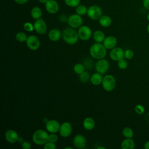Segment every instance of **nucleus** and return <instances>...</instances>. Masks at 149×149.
I'll list each match as a JSON object with an SVG mask.
<instances>
[{
	"label": "nucleus",
	"mask_w": 149,
	"mask_h": 149,
	"mask_svg": "<svg viewBox=\"0 0 149 149\" xmlns=\"http://www.w3.org/2000/svg\"><path fill=\"white\" fill-rule=\"evenodd\" d=\"M125 51L120 47H115L112 48L109 52L110 58L114 61H118L125 58Z\"/></svg>",
	"instance_id": "9b49d317"
},
{
	"label": "nucleus",
	"mask_w": 149,
	"mask_h": 149,
	"mask_svg": "<svg viewBox=\"0 0 149 149\" xmlns=\"http://www.w3.org/2000/svg\"><path fill=\"white\" fill-rule=\"evenodd\" d=\"M18 4H20V5H23L26 3V2H28L29 0H14Z\"/></svg>",
	"instance_id": "58836bf2"
},
{
	"label": "nucleus",
	"mask_w": 149,
	"mask_h": 149,
	"mask_svg": "<svg viewBox=\"0 0 149 149\" xmlns=\"http://www.w3.org/2000/svg\"><path fill=\"white\" fill-rule=\"evenodd\" d=\"M105 38V34L101 30H96L93 33V39L96 42L102 43Z\"/></svg>",
	"instance_id": "5701e85b"
},
{
	"label": "nucleus",
	"mask_w": 149,
	"mask_h": 149,
	"mask_svg": "<svg viewBox=\"0 0 149 149\" xmlns=\"http://www.w3.org/2000/svg\"><path fill=\"white\" fill-rule=\"evenodd\" d=\"M68 23L70 27L73 29L79 28L83 23V19L78 14H73L68 18Z\"/></svg>",
	"instance_id": "0eeeda50"
},
{
	"label": "nucleus",
	"mask_w": 149,
	"mask_h": 149,
	"mask_svg": "<svg viewBox=\"0 0 149 149\" xmlns=\"http://www.w3.org/2000/svg\"><path fill=\"white\" fill-rule=\"evenodd\" d=\"M26 43L27 47L32 51H36L40 47V41L38 38L34 35L28 36Z\"/></svg>",
	"instance_id": "1a4fd4ad"
},
{
	"label": "nucleus",
	"mask_w": 149,
	"mask_h": 149,
	"mask_svg": "<svg viewBox=\"0 0 149 149\" xmlns=\"http://www.w3.org/2000/svg\"><path fill=\"white\" fill-rule=\"evenodd\" d=\"M61 31L58 29H51L48 34L49 39L54 42L58 41L61 37Z\"/></svg>",
	"instance_id": "a211bd4d"
},
{
	"label": "nucleus",
	"mask_w": 149,
	"mask_h": 149,
	"mask_svg": "<svg viewBox=\"0 0 149 149\" xmlns=\"http://www.w3.org/2000/svg\"><path fill=\"white\" fill-rule=\"evenodd\" d=\"M122 134L126 138H132L133 136V131L131 128L126 127L123 129Z\"/></svg>",
	"instance_id": "bb28decb"
},
{
	"label": "nucleus",
	"mask_w": 149,
	"mask_h": 149,
	"mask_svg": "<svg viewBox=\"0 0 149 149\" xmlns=\"http://www.w3.org/2000/svg\"><path fill=\"white\" fill-rule=\"evenodd\" d=\"M87 9H87L86 6L83 5H79L76 8V12L77 14L80 16H83L87 13Z\"/></svg>",
	"instance_id": "a878e982"
},
{
	"label": "nucleus",
	"mask_w": 149,
	"mask_h": 149,
	"mask_svg": "<svg viewBox=\"0 0 149 149\" xmlns=\"http://www.w3.org/2000/svg\"><path fill=\"white\" fill-rule=\"evenodd\" d=\"M58 140V137L55 133H51L48 135V141H51L52 143H56Z\"/></svg>",
	"instance_id": "f704fd0d"
},
{
	"label": "nucleus",
	"mask_w": 149,
	"mask_h": 149,
	"mask_svg": "<svg viewBox=\"0 0 149 149\" xmlns=\"http://www.w3.org/2000/svg\"><path fill=\"white\" fill-rule=\"evenodd\" d=\"M23 29L28 32H31L34 30V25L30 22H26L23 24Z\"/></svg>",
	"instance_id": "2f4dec72"
},
{
	"label": "nucleus",
	"mask_w": 149,
	"mask_h": 149,
	"mask_svg": "<svg viewBox=\"0 0 149 149\" xmlns=\"http://www.w3.org/2000/svg\"><path fill=\"white\" fill-rule=\"evenodd\" d=\"M102 74L96 72L91 75L90 77V81L93 85L98 86L102 83Z\"/></svg>",
	"instance_id": "aec40b11"
},
{
	"label": "nucleus",
	"mask_w": 149,
	"mask_h": 149,
	"mask_svg": "<svg viewBox=\"0 0 149 149\" xmlns=\"http://www.w3.org/2000/svg\"><path fill=\"white\" fill-rule=\"evenodd\" d=\"M98 20L100 24L104 27H109L112 24L111 18L107 15H102Z\"/></svg>",
	"instance_id": "4be33fe9"
},
{
	"label": "nucleus",
	"mask_w": 149,
	"mask_h": 149,
	"mask_svg": "<svg viewBox=\"0 0 149 149\" xmlns=\"http://www.w3.org/2000/svg\"><path fill=\"white\" fill-rule=\"evenodd\" d=\"M109 68V62L104 59H98L95 65V69L97 72H98L101 74H105Z\"/></svg>",
	"instance_id": "423d86ee"
},
{
	"label": "nucleus",
	"mask_w": 149,
	"mask_h": 149,
	"mask_svg": "<svg viewBox=\"0 0 149 149\" xmlns=\"http://www.w3.org/2000/svg\"><path fill=\"white\" fill-rule=\"evenodd\" d=\"M106 148L104 147H102V146H100L97 147V149H105Z\"/></svg>",
	"instance_id": "37998d69"
},
{
	"label": "nucleus",
	"mask_w": 149,
	"mask_h": 149,
	"mask_svg": "<svg viewBox=\"0 0 149 149\" xmlns=\"http://www.w3.org/2000/svg\"><path fill=\"white\" fill-rule=\"evenodd\" d=\"M134 111L137 113L141 115V114L144 113V112L145 111V109L143 105L139 104V105H137L135 106Z\"/></svg>",
	"instance_id": "473e14b6"
},
{
	"label": "nucleus",
	"mask_w": 149,
	"mask_h": 149,
	"mask_svg": "<svg viewBox=\"0 0 149 149\" xmlns=\"http://www.w3.org/2000/svg\"><path fill=\"white\" fill-rule=\"evenodd\" d=\"M48 133L42 129L36 130L32 135V140L33 142L38 146L44 145L48 141Z\"/></svg>",
	"instance_id": "7ed1b4c3"
},
{
	"label": "nucleus",
	"mask_w": 149,
	"mask_h": 149,
	"mask_svg": "<svg viewBox=\"0 0 149 149\" xmlns=\"http://www.w3.org/2000/svg\"><path fill=\"white\" fill-rule=\"evenodd\" d=\"M74 72L78 74H80L84 72V66L81 63H76L73 66Z\"/></svg>",
	"instance_id": "c85d7f7f"
},
{
	"label": "nucleus",
	"mask_w": 149,
	"mask_h": 149,
	"mask_svg": "<svg viewBox=\"0 0 149 149\" xmlns=\"http://www.w3.org/2000/svg\"><path fill=\"white\" fill-rule=\"evenodd\" d=\"M42 15V10L39 7L34 6V8H32L31 10V16L34 19L37 20L41 18Z\"/></svg>",
	"instance_id": "b1692460"
},
{
	"label": "nucleus",
	"mask_w": 149,
	"mask_h": 149,
	"mask_svg": "<svg viewBox=\"0 0 149 149\" xmlns=\"http://www.w3.org/2000/svg\"><path fill=\"white\" fill-rule=\"evenodd\" d=\"M90 74L87 72H84L79 74V80L81 83H86L89 80H90Z\"/></svg>",
	"instance_id": "cd10ccee"
},
{
	"label": "nucleus",
	"mask_w": 149,
	"mask_h": 149,
	"mask_svg": "<svg viewBox=\"0 0 149 149\" xmlns=\"http://www.w3.org/2000/svg\"><path fill=\"white\" fill-rule=\"evenodd\" d=\"M48 0H38V1L41 3H45Z\"/></svg>",
	"instance_id": "a19ab883"
},
{
	"label": "nucleus",
	"mask_w": 149,
	"mask_h": 149,
	"mask_svg": "<svg viewBox=\"0 0 149 149\" xmlns=\"http://www.w3.org/2000/svg\"><path fill=\"white\" fill-rule=\"evenodd\" d=\"M95 123L93 118L91 117L86 118L83 122V126L87 130H91L95 127Z\"/></svg>",
	"instance_id": "6ab92c4d"
},
{
	"label": "nucleus",
	"mask_w": 149,
	"mask_h": 149,
	"mask_svg": "<svg viewBox=\"0 0 149 149\" xmlns=\"http://www.w3.org/2000/svg\"><path fill=\"white\" fill-rule=\"evenodd\" d=\"M134 56V53L132 50L131 49H126L125 51V54H124V56L126 59H131L133 58Z\"/></svg>",
	"instance_id": "72a5a7b5"
},
{
	"label": "nucleus",
	"mask_w": 149,
	"mask_h": 149,
	"mask_svg": "<svg viewBox=\"0 0 149 149\" xmlns=\"http://www.w3.org/2000/svg\"><path fill=\"white\" fill-rule=\"evenodd\" d=\"M80 0H65V2L68 6L77 7L79 5Z\"/></svg>",
	"instance_id": "c756f323"
},
{
	"label": "nucleus",
	"mask_w": 149,
	"mask_h": 149,
	"mask_svg": "<svg viewBox=\"0 0 149 149\" xmlns=\"http://www.w3.org/2000/svg\"><path fill=\"white\" fill-rule=\"evenodd\" d=\"M79 38L83 41L89 40L92 36V31L91 29L86 25L81 26L77 31Z\"/></svg>",
	"instance_id": "6e6552de"
},
{
	"label": "nucleus",
	"mask_w": 149,
	"mask_h": 149,
	"mask_svg": "<svg viewBox=\"0 0 149 149\" xmlns=\"http://www.w3.org/2000/svg\"><path fill=\"white\" fill-rule=\"evenodd\" d=\"M5 137L6 140L10 143H15L19 139L18 133L13 129L7 130L5 134Z\"/></svg>",
	"instance_id": "2eb2a0df"
},
{
	"label": "nucleus",
	"mask_w": 149,
	"mask_h": 149,
	"mask_svg": "<svg viewBox=\"0 0 149 149\" xmlns=\"http://www.w3.org/2000/svg\"><path fill=\"white\" fill-rule=\"evenodd\" d=\"M134 146V142L132 138H126L121 143V148L122 149H133Z\"/></svg>",
	"instance_id": "412c9836"
},
{
	"label": "nucleus",
	"mask_w": 149,
	"mask_h": 149,
	"mask_svg": "<svg viewBox=\"0 0 149 149\" xmlns=\"http://www.w3.org/2000/svg\"><path fill=\"white\" fill-rule=\"evenodd\" d=\"M34 30L39 34H44L47 30V26L42 18L36 20L34 22Z\"/></svg>",
	"instance_id": "9d476101"
},
{
	"label": "nucleus",
	"mask_w": 149,
	"mask_h": 149,
	"mask_svg": "<svg viewBox=\"0 0 149 149\" xmlns=\"http://www.w3.org/2000/svg\"><path fill=\"white\" fill-rule=\"evenodd\" d=\"M147 19H148V21H149V13H148V15H147Z\"/></svg>",
	"instance_id": "49530a36"
},
{
	"label": "nucleus",
	"mask_w": 149,
	"mask_h": 149,
	"mask_svg": "<svg viewBox=\"0 0 149 149\" xmlns=\"http://www.w3.org/2000/svg\"><path fill=\"white\" fill-rule=\"evenodd\" d=\"M147 32L149 33V24H148V26L147 27Z\"/></svg>",
	"instance_id": "a18cd8bd"
},
{
	"label": "nucleus",
	"mask_w": 149,
	"mask_h": 149,
	"mask_svg": "<svg viewBox=\"0 0 149 149\" xmlns=\"http://www.w3.org/2000/svg\"><path fill=\"white\" fill-rule=\"evenodd\" d=\"M102 88L107 91H112L116 86V80L112 74H106L103 77L102 81Z\"/></svg>",
	"instance_id": "20e7f679"
},
{
	"label": "nucleus",
	"mask_w": 149,
	"mask_h": 149,
	"mask_svg": "<svg viewBox=\"0 0 149 149\" xmlns=\"http://www.w3.org/2000/svg\"><path fill=\"white\" fill-rule=\"evenodd\" d=\"M73 149V147H65V149Z\"/></svg>",
	"instance_id": "c03bdc74"
},
{
	"label": "nucleus",
	"mask_w": 149,
	"mask_h": 149,
	"mask_svg": "<svg viewBox=\"0 0 149 149\" xmlns=\"http://www.w3.org/2000/svg\"><path fill=\"white\" fill-rule=\"evenodd\" d=\"M44 149H55L56 148V146L55 143H52L51 141H47L44 145Z\"/></svg>",
	"instance_id": "c9c22d12"
},
{
	"label": "nucleus",
	"mask_w": 149,
	"mask_h": 149,
	"mask_svg": "<svg viewBox=\"0 0 149 149\" xmlns=\"http://www.w3.org/2000/svg\"><path fill=\"white\" fill-rule=\"evenodd\" d=\"M27 37H28L27 36L26 34H25L24 33H23L22 31L17 32L15 36L16 40H17V41H18L19 42H26L27 39Z\"/></svg>",
	"instance_id": "393cba45"
},
{
	"label": "nucleus",
	"mask_w": 149,
	"mask_h": 149,
	"mask_svg": "<svg viewBox=\"0 0 149 149\" xmlns=\"http://www.w3.org/2000/svg\"><path fill=\"white\" fill-rule=\"evenodd\" d=\"M60 123L55 119L49 120L45 123L46 130L51 133H56L59 132L60 129Z\"/></svg>",
	"instance_id": "ddd939ff"
},
{
	"label": "nucleus",
	"mask_w": 149,
	"mask_h": 149,
	"mask_svg": "<svg viewBox=\"0 0 149 149\" xmlns=\"http://www.w3.org/2000/svg\"><path fill=\"white\" fill-rule=\"evenodd\" d=\"M128 66V63L127 61L124 59V58L119 60L118 61V66L120 69L123 70L127 68Z\"/></svg>",
	"instance_id": "7c9ffc66"
},
{
	"label": "nucleus",
	"mask_w": 149,
	"mask_h": 149,
	"mask_svg": "<svg viewBox=\"0 0 149 149\" xmlns=\"http://www.w3.org/2000/svg\"><path fill=\"white\" fill-rule=\"evenodd\" d=\"M144 148L149 149V141H147L144 144Z\"/></svg>",
	"instance_id": "ea45409f"
},
{
	"label": "nucleus",
	"mask_w": 149,
	"mask_h": 149,
	"mask_svg": "<svg viewBox=\"0 0 149 149\" xmlns=\"http://www.w3.org/2000/svg\"><path fill=\"white\" fill-rule=\"evenodd\" d=\"M88 16L92 20H97L99 19L102 15V9L98 5H91L87 9Z\"/></svg>",
	"instance_id": "39448f33"
},
{
	"label": "nucleus",
	"mask_w": 149,
	"mask_h": 149,
	"mask_svg": "<svg viewBox=\"0 0 149 149\" xmlns=\"http://www.w3.org/2000/svg\"><path fill=\"white\" fill-rule=\"evenodd\" d=\"M143 6L144 8L148 10H149V0H143Z\"/></svg>",
	"instance_id": "4c0bfd02"
},
{
	"label": "nucleus",
	"mask_w": 149,
	"mask_h": 149,
	"mask_svg": "<svg viewBox=\"0 0 149 149\" xmlns=\"http://www.w3.org/2000/svg\"><path fill=\"white\" fill-rule=\"evenodd\" d=\"M102 44L107 49H112L117 45V39L115 37L109 36L105 38Z\"/></svg>",
	"instance_id": "f3484780"
},
{
	"label": "nucleus",
	"mask_w": 149,
	"mask_h": 149,
	"mask_svg": "<svg viewBox=\"0 0 149 149\" xmlns=\"http://www.w3.org/2000/svg\"><path fill=\"white\" fill-rule=\"evenodd\" d=\"M62 38L65 42L69 45H73L77 43L79 37L77 31L74 29L66 28L63 30L62 32Z\"/></svg>",
	"instance_id": "f03ea898"
},
{
	"label": "nucleus",
	"mask_w": 149,
	"mask_h": 149,
	"mask_svg": "<svg viewBox=\"0 0 149 149\" xmlns=\"http://www.w3.org/2000/svg\"><path fill=\"white\" fill-rule=\"evenodd\" d=\"M59 134L63 137H69L72 132V125L68 122H65L61 125L60 129L59 130Z\"/></svg>",
	"instance_id": "4468645a"
},
{
	"label": "nucleus",
	"mask_w": 149,
	"mask_h": 149,
	"mask_svg": "<svg viewBox=\"0 0 149 149\" xmlns=\"http://www.w3.org/2000/svg\"><path fill=\"white\" fill-rule=\"evenodd\" d=\"M49 120L47 119V118H45L44 119V120H43V122H44V123H46Z\"/></svg>",
	"instance_id": "79ce46f5"
},
{
	"label": "nucleus",
	"mask_w": 149,
	"mask_h": 149,
	"mask_svg": "<svg viewBox=\"0 0 149 149\" xmlns=\"http://www.w3.org/2000/svg\"><path fill=\"white\" fill-rule=\"evenodd\" d=\"M73 146L78 149L86 148L87 146V141L86 137L82 134H76L73 140Z\"/></svg>",
	"instance_id": "f8f14e48"
},
{
	"label": "nucleus",
	"mask_w": 149,
	"mask_h": 149,
	"mask_svg": "<svg viewBox=\"0 0 149 149\" xmlns=\"http://www.w3.org/2000/svg\"><path fill=\"white\" fill-rule=\"evenodd\" d=\"M89 53L92 58L98 60L106 56L107 49L102 43L95 42L90 46Z\"/></svg>",
	"instance_id": "f257e3e1"
},
{
	"label": "nucleus",
	"mask_w": 149,
	"mask_h": 149,
	"mask_svg": "<svg viewBox=\"0 0 149 149\" xmlns=\"http://www.w3.org/2000/svg\"><path fill=\"white\" fill-rule=\"evenodd\" d=\"M45 9L51 14H55L59 10V5L55 0H48L45 3Z\"/></svg>",
	"instance_id": "dca6fc26"
},
{
	"label": "nucleus",
	"mask_w": 149,
	"mask_h": 149,
	"mask_svg": "<svg viewBox=\"0 0 149 149\" xmlns=\"http://www.w3.org/2000/svg\"><path fill=\"white\" fill-rule=\"evenodd\" d=\"M21 145H22V148L23 149H30L31 148L30 143L27 141H24Z\"/></svg>",
	"instance_id": "e433bc0d"
}]
</instances>
